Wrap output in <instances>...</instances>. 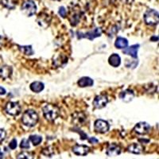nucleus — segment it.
Returning a JSON list of instances; mask_svg holds the SVG:
<instances>
[{"instance_id":"obj_1","label":"nucleus","mask_w":159,"mask_h":159,"mask_svg":"<svg viewBox=\"0 0 159 159\" xmlns=\"http://www.w3.org/2000/svg\"><path fill=\"white\" fill-rule=\"evenodd\" d=\"M22 121L25 126L29 127H34L38 121V115L34 110H27L24 112Z\"/></svg>"},{"instance_id":"obj_2","label":"nucleus","mask_w":159,"mask_h":159,"mask_svg":"<svg viewBox=\"0 0 159 159\" xmlns=\"http://www.w3.org/2000/svg\"><path fill=\"white\" fill-rule=\"evenodd\" d=\"M45 118L49 121H54L59 116V109L53 104H45L42 107Z\"/></svg>"},{"instance_id":"obj_3","label":"nucleus","mask_w":159,"mask_h":159,"mask_svg":"<svg viewBox=\"0 0 159 159\" xmlns=\"http://www.w3.org/2000/svg\"><path fill=\"white\" fill-rule=\"evenodd\" d=\"M144 21L149 25H154L158 23V12L155 10H148L144 14Z\"/></svg>"},{"instance_id":"obj_4","label":"nucleus","mask_w":159,"mask_h":159,"mask_svg":"<svg viewBox=\"0 0 159 159\" xmlns=\"http://www.w3.org/2000/svg\"><path fill=\"white\" fill-rule=\"evenodd\" d=\"M22 11L24 15L31 17L34 15L37 11V6L33 0H26L22 6Z\"/></svg>"},{"instance_id":"obj_5","label":"nucleus","mask_w":159,"mask_h":159,"mask_svg":"<svg viewBox=\"0 0 159 159\" xmlns=\"http://www.w3.org/2000/svg\"><path fill=\"white\" fill-rule=\"evenodd\" d=\"M5 111L7 114L10 115V116H18L21 112V106L17 102H9L6 105Z\"/></svg>"},{"instance_id":"obj_6","label":"nucleus","mask_w":159,"mask_h":159,"mask_svg":"<svg viewBox=\"0 0 159 159\" xmlns=\"http://www.w3.org/2000/svg\"><path fill=\"white\" fill-rule=\"evenodd\" d=\"M102 34V30L100 28H96L93 30L89 31L87 33H77L78 38H88L89 40H93L94 38L100 37Z\"/></svg>"},{"instance_id":"obj_7","label":"nucleus","mask_w":159,"mask_h":159,"mask_svg":"<svg viewBox=\"0 0 159 159\" xmlns=\"http://www.w3.org/2000/svg\"><path fill=\"white\" fill-rule=\"evenodd\" d=\"M95 130L99 133H105V132L108 131L110 126H109L108 123L103 119H98L95 122Z\"/></svg>"},{"instance_id":"obj_8","label":"nucleus","mask_w":159,"mask_h":159,"mask_svg":"<svg viewBox=\"0 0 159 159\" xmlns=\"http://www.w3.org/2000/svg\"><path fill=\"white\" fill-rule=\"evenodd\" d=\"M150 126L146 122H140V123H137L134 127V130L139 134H146L149 133L150 130Z\"/></svg>"},{"instance_id":"obj_9","label":"nucleus","mask_w":159,"mask_h":159,"mask_svg":"<svg viewBox=\"0 0 159 159\" xmlns=\"http://www.w3.org/2000/svg\"><path fill=\"white\" fill-rule=\"evenodd\" d=\"M107 103H108V99L107 96H103V95L97 96L93 100V105L97 109H101L104 107Z\"/></svg>"},{"instance_id":"obj_10","label":"nucleus","mask_w":159,"mask_h":159,"mask_svg":"<svg viewBox=\"0 0 159 159\" xmlns=\"http://www.w3.org/2000/svg\"><path fill=\"white\" fill-rule=\"evenodd\" d=\"M89 147L84 145H76L72 147V152L78 156H85L89 153Z\"/></svg>"},{"instance_id":"obj_11","label":"nucleus","mask_w":159,"mask_h":159,"mask_svg":"<svg viewBox=\"0 0 159 159\" xmlns=\"http://www.w3.org/2000/svg\"><path fill=\"white\" fill-rule=\"evenodd\" d=\"M38 23L40 26H42V28H46L48 27L50 24L51 22V18L49 17V15L47 14H45V13H42L39 15V17L38 18Z\"/></svg>"},{"instance_id":"obj_12","label":"nucleus","mask_w":159,"mask_h":159,"mask_svg":"<svg viewBox=\"0 0 159 159\" xmlns=\"http://www.w3.org/2000/svg\"><path fill=\"white\" fill-rule=\"evenodd\" d=\"M121 153V148L119 147V145L115 144V143H112L107 147V152L106 154L107 155L110 156V157H114V156H117L119 154H120Z\"/></svg>"},{"instance_id":"obj_13","label":"nucleus","mask_w":159,"mask_h":159,"mask_svg":"<svg viewBox=\"0 0 159 159\" xmlns=\"http://www.w3.org/2000/svg\"><path fill=\"white\" fill-rule=\"evenodd\" d=\"M134 94L133 91L130 90V89H127V90L123 91V92H120L119 94V98L123 100V101L126 102V103H128L130 102L132 99H134Z\"/></svg>"},{"instance_id":"obj_14","label":"nucleus","mask_w":159,"mask_h":159,"mask_svg":"<svg viewBox=\"0 0 159 159\" xmlns=\"http://www.w3.org/2000/svg\"><path fill=\"white\" fill-rule=\"evenodd\" d=\"M139 44H137V45H133L128 48H125L124 50H123V53H125V54L127 55H130L132 57L136 58L138 56V50H139Z\"/></svg>"},{"instance_id":"obj_15","label":"nucleus","mask_w":159,"mask_h":159,"mask_svg":"<svg viewBox=\"0 0 159 159\" xmlns=\"http://www.w3.org/2000/svg\"><path fill=\"white\" fill-rule=\"evenodd\" d=\"M12 74V68L8 65H2L0 66V77L7 79L10 77Z\"/></svg>"},{"instance_id":"obj_16","label":"nucleus","mask_w":159,"mask_h":159,"mask_svg":"<svg viewBox=\"0 0 159 159\" xmlns=\"http://www.w3.org/2000/svg\"><path fill=\"white\" fill-rule=\"evenodd\" d=\"M127 150L130 153H133V154H139L143 151V147L139 143H133V144L129 146Z\"/></svg>"},{"instance_id":"obj_17","label":"nucleus","mask_w":159,"mask_h":159,"mask_svg":"<svg viewBox=\"0 0 159 159\" xmlns=\"http://www.w3.org/2000/svg\"><path fill=\"white\" fill-rule=\"evenodd\" d=\"M93 80L91 79L90 77H82L78 80V85L80 87L84 88V87H89V86H92L93 85Z\"/></svg>"},{"instance_id":"obj_18","label":"nucleus","mask_w":159,"mask_h":159,"mask_svg":"<svg viewBox=\"0 0 159 159\" xmlns=\"http://www.w3.org/2000/svg\"><path fill=\"white\" fill-rule=\"evenodd\" d=\"M108 61L109 64L111 66H113V67H118V66L120 65V63H121V58H120L119 55L114 53L111 56H110V57L108 59Z\"/></svg>"},{"instance_id":"obj_19","label":"nucleus","mask_w":159,"mask_h":159,"mask_svg":"<svg viewBox=\"0 0 159 159\" xmlns=\"http://www.w3.org/2000/svg\"><path fill=\"white\" fill-rule=\"evenodd\" d=\"M115 45L118 49H125L128 45V41L126 38L119 37L116 39V42H115Z\"/></svg>"},{"instance_id":"obj_20","label":"nucleus","mask_w":159,"mask_h":159,"mask_svg":"<svg viewBox=\"0 0 159 159\" xmlns=\"http://www.w3.org/2000/svg\"><path fill=\"white\" fill-rule=\"evenodd\" d=\"M30 89L34 92H42L44 89V84L39 81L33 82L30 84Z\"/></svg>"},{"instance_id":"obj_21","label":"nucleus","mask_w":159,"mask_h":159,"mask_svg":"<svg viewBox=\"0 0 159 159\" xmlns=\"http://www.w3.org/2000/svg\"><path fill=\"white\" fill-rule=\"evenodd\" d=\"M18 49L25 55L34 54V50H33L31 45H23V46H22V45H18Z\"/></svg>"},{"instance_id":"obj_22","label":"nucleus","mask_w":159,"mask_h":159,"mask_svg":"<svg viewBox=\"0 0 159 159\" xmlns=\"http://www.w3.org/2000/svg\"><path fill=\"white\" fill-rule=\"evenodd\" d=\"M34 154L31 152L23 151L18 154L17 159H34Z\"/></svg>"},{"instance_id":"obj_23","label":"nucleus","mask_w":159,"mask_h":159,"mask_svg":"<svg viewBox=\"0 0 159 159\" xmlns=\"http://www.w3.org/2000/svg\"><path fill=\"white\" fill-rule=\"evenodd\" d=\"M29 140L31 141V143L34 146H38L42 142V138L39 135H30L29 138Z\"/></svg>"},{"instance_id":"obj_24","label":"nucleus","mask_w":159,"mask_h":159,"mask_svg":"<svg viewBox=\"0 0 159 159\" xmlns=\"http://www.w3.org/2000/svg\"><path fill=\"white\" fill-rule=\"evenodd\" d=\"M2 5L8 9H14L16 4L13 0H2Z\"/></svg>"},{"instance_id":"obj_25","label":"nucleus","mask_w":159,"mask_h":159,"mask_svg":"<svg viewBox=\"0 0 159 159\" xmlns=\"http://www.w3.org/2000/svg\"><path fill=\"white\" fill-rule=\"evenodd\" d=\"M20 147L22 149H27L30 147V140L27 139H22V142H21V144H20Z\"/></svg>"},{"instance_id":"obj_26","label":"nucleus","mask_w":159,"mask_h":159,"mask_svg":"<svg viewBox=\"0 0 159 159\" xmlns=\"http://www.w3.org/2000/svg\"><path fill=\"white\" fill-rule=\"evenodd\" d=\"M59 15L62 17V18H65L66 15H67V11L64 7H61L59 8Z\"/></svg>"},{"instance_id":"obj_27","label":"nucleus","mask_w":159,"mask_h":159,"mask_svg":"<svg viewBox=\"0 0 159 159\" xmlns=\"http://www.w3.org/2000/svg\"><path fill=\"white\" fill-rule=\"evenodd\" d=\"M9 147L11 150H15V148L17 147V140L15 139H12V141L9 144Z\"/></svg>"},{"instance_id":"obj_28","label":"nucleus","mask_w":159,"mask_h":159,"mask_svg":"<svg viewBox=\"0 0 159 159\" xmlns=\"http://www.w3.org/2000/svg\"><path fill=\"white\" fill-rule=\"evenodd\" d=\"M6 134H7V133H6L5 130L3 129H0V143L2 140H4V139L6 138Z\"/></svg>"},{"instance_id":"obj_29","label":"nucleus","mask_w":159,"mask_h":159,"mask_svg":"<svg viewBox=\"0 0 159 159\" xmlns=\"http://www.w3.org/2000/svg\"><path fill=\"white\" fill-rule=\"evenodd\" d=\"M89 142H90V143H97L98 140L96 139H95V138H92V139H89Z\"/></svg>"},{"instance_id":"obj_30","label":"nucleus","mask_w":159,"mask_h":159,"mask_svg":"<svg viewBox=\"0 0 159 159\" xmlns=\"http://www.w3.org/2000/svg\"><path fill=\"white\" fill-rule=\"evenodd\" d=\"M6 94V89L2 87H0V95Z\"/></svg>"},{"instance_id":"obj_31","label":"nucleus","mask_w":159,"mask_h":159,"mask_svg":"<svg viewBox=\"0 0 159 159\" xmlns=\"http://www.w3.org/2000/svg\"><path fill=\"white\" fill-rule=\"evenodd\" d=\"M2 39H3V38H2V37L0 36V45H1L2 44Z\"/></svg>"},{"instance_id":"obj_32","label":"nucleus","mask_w":159,"mask_h":159,"mask_svg":"<svg viewBox=\"0 0 159 159\" xmlns=\"http://www.w3.org/2000/svg\"><path fill=\"white\" fill-rule=\"evenodd\" d=\"M0 156H2V154L1 153V151H0Z\"/></svg>"},{"instance_id":"obj_33","label":"nucleus","mask_w":159,"mask_h":159,"mask_svg":"<svg viewBox=\"0 0 159 159\" xmlns=\"http://www.w3.org/2000/svg\"><path fill=\"white\" fill-rule=\"evenodd\" d=\"M55 1H61V0H55Z\"/></svg>"}]
</instances>
